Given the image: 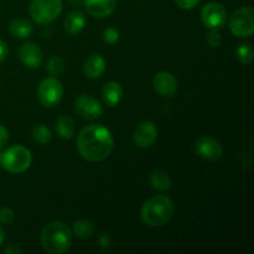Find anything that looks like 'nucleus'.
I'll return each instance as SVG.
<instances>
[{
    "instance_id": "24",
    "label": "nucleus",
    "mask_w": 254,
    "mask_h": 254,
    "mask_svg": "<svg viewBox=\"0 0 254 254\" xmlns=\"http://www.w3.org/2000/svg\"><path fill=\"white\" fill-rule=\"evenodd\" d=\"M237 59L242 64H248L253 61V47L251 44H243L237 49Z\"/></svg>"
},
{
    "instance_id": "26",
    "label": "nucleus",
    "mask_w": 254,
    "mask_h": 254,
    "mask_svg": "<svg viewBox=\"0 0 254 254\" xmlns=\"http://www.w3.org/2000/svg\"><path fill=\"white\" fill-rule=\"evenodd\" d=\"M15 221V212L9 207L0 208V222L4 225H11Z\"/></svg>"
},
{
    "instance_id": "13",
    "label": "nucleus",
    "mask_w": 254,
    "mask_h": 254,
    "mask_svg": "<svg viewBox=\"0 0 254 254\" xmlns=\"http://www.w3.org/2000/svg\"><path fill=\"white\" fill-rule=\"evenodd\" d=\"M154 89L158 92L160 96L173 97L178 92V81L175 76L170 72L161 71L158 72L154 77L153 81Z\"/></svg>"
},
{
    "instance_id": "8",
    "label": "nucleus",
    "mask_w": 254,
    "mask_h": 254,
    "mask_svg": "<svg viewBox=\"0 0 254 254\" xmlns=\"http://www.w3.org/2000/svg\"><path fill=\"white\" fill-rule=\"evenodd\" d=\"M201 21L208 30H220L227 21V11L220 2L210 1L201 10Z\"/></svg>"
},
{
    "instance_id": "9",
    "label": "nucleus",
    "mask_w": 254,
    "mask_h": 254,
    "mask_svg": "<svg viewBox=\"0 0 254 254\" xmlns=\"http://www.w3.org/2000/svg\"><path fill=\"white\" fill-rule=\"evenodd\" d=\"M74 111L86 121H94L103 114V106L89 94H82L74 102Z\"/></svg>"
},
{
    "instance_id": "16",
    "label": "nucleus",
    "mask_w": 254,
    "mask_h": 254,
    "mask_svg": "<svg viewBox=\"0 0 254 254\" xmlns=\"http://www.w3.org/2000/svg\"><path fill=\"white\" fill-rule=\"evenodd\" d=\"M102 98L108 107L118 106L123 98V87L119 82L111 81L102 88Z\"/></svg>"
},
{
    "instance_id": "27",
    "label": "nucleus",
    "mask_w": 254,
    "mask_h": 254,
    "mask_svg": "<svg viewBox=\"0 0 254 254\" xmlns=\"http://www.w3.org/2000/svg\"><path fill=\"white\" fill-rule=\"evenodd\" d=\"M206 41L211 47H218L222 44V36L218 32V30H210L207 37H206Z\"/></svg>"
},
{
    "instance_id": "33",
    "label": "nucleus",
    "mask_w": 254,
    "mask_h": 254,
    "mask_svg": "<svg viewBox=\"0 0 254 254\" xmlns=\"http://www.w3.org/2000/svg\"><path fill=\"white\" fill-rule=\"evenodd\" d=\"M1 156H2V153L0 151V165H1Z\"/></svg>"
},
{
    "instance_id": "22",
    "label": "nucleus",
    "mask_w": 254,
    "mask_h": 254,
    "mask_svg": "<svg viewBox=\"0 0 254 254\" xmlns=\"http://www.w3.org/2000/svg\"><path fill=\"white\" fill-rule=\"evenodd\" d=\"M31 138L35 143L37 144H47L52 138V133L46 126L44 124H37L36 127H34L31 131Z\"/></svg>"
},
{
    "instance_id": "17",
    "label": "nucleus",
    "mask_w": 254,
    "mask_h": 254,
    "mask_svg": "<svg viewBox=\"0 0 254 254\" xmlns=\"http://www.w3.org/2000/svg\"><path fill=\"white\" fill-rule=\"evenodd\" d=\"M86 15L79 11V10H74V11L69 12L67 15L66 19H64V26L66 32H68L69 35H76L83 30V27L86 26Z\"/></svg>"
},
{
    "instance_id": "12",
    "label": "nucleus",
    "mask_w": 254,
    "mask_h": 254,
    "mask_svg": "<svg viewBox=\"0 0 254 254\" xmlns=\"http://www.w3.org/2000/svg\"><path fill=\"white\" fill-rule=\"evenodd\" d=\"M19 59L29 68H37L44 61L41 47L35 42H26L19 49Z\"/></svg>"
},
{
    "instance_id": "31",
    "label": "nucleus",
    "mask_w": 254,
    "mask_h": 254,
    "mask_svg": "<svg viewBox=\"0 0 254 254\" xmlns=\"http://www.w3.org/2000/svg\"><path fill=\"white\" fill-rule=\"evenodd\" d=\"M4 253H6V254H16V253H22V250H21V248H20V247H17V246H15V245H11V246H9V247H7V248H5Z\"/></svg>"
},
{
    "instance_id": "28",
    "label": "nucleus",
    "mask_w": 254,
    "mask_h": 254,
    "mask_svg": "<svg viewBox=\"0 0 254 254\" xmlns=\"http://www.w3.org/2000/svg\"><path fill=\"white\" fill-rule=\"evenodd\" d=\"M200 1L201 0H175L176 5L183 10L195 9V7L200 4Z\"/></svg>"
},
{
    "instance_id": "4",
    "label": "nucleus",
    "mask_w": 254,
    "mask_h": 254,
    "mask_svg": "<svg viewBox=\"0 0 254 254\" xmlns=\"http://www.w3.org/2000/svg\"><path fill=\"white\" fill-rule=\"evenodd\" d=\"M32 161L31 153L22 145H12L2 153L1 166L11 174L25 173Z\"/></svg>"
},
{
    "instance_id": "21",
    "label": "nucleus",
    "mask_w": 254,
    "mask_h": 254,
    "mask_svg": "<svg viewBox=\"0 0 254 254\" xmlns=\"http://www.w3.org/2000/svg\"><path fill=\"white\" fill-rule=\"evenodd\" d=\"M73 233L78 238L86 240V238H91L96 232V227L93 223L88 220H78L73 223Z\"/></svg>"
},
{
    "instance_id": "30",
    "label": "nucleus",
    "mask_w": 254,
    "mask_h": 254,
    "mask_svg": "<svg viewBox=\"0 0 254 254\" xmlns=\"http://www.w3.org/2000/svg\"><path fill=\"white\" fill-rule=\"evenodd\" d=\"M7 54H9V49H7L6 42L0 39V64L6 59Z\"/></svg>"
},
{
    "instance_id": "10",
    "label": "nucleus",
    "mask_w": 254,
    "mask_h": 254,
    "mask_svg": "<svg viewBox=\"0 0 254 254\" xmlns=\"http://www.w3.org/2000/svg\"><path fill=\"white\" fill-rule=\"evenodd\" d=\"M195 151L201 159L208 161L220 160L222 158L223 148L218 140L211 136H201L195 143Z\"/></svg>"
},
{
    "instance_id": "23",
    "label": "nucleus",
    "mask_w": 254,
    "mask_h": 254,
    "mask_svg": "<svg viewBox=\"0 0 254 254\" xmlns=\"http://www.w3.org/2000/svg\"><path fill=\"white\" fill-rule=\"evenodd\" d=\"M47 71L52 77H57L64 71V61L60 56H51L47 61Z\"/></svg>"
},
{
    "instance_id": "20",
    "label": "nucleus",
    "mask_w": 254,
    "mask_h": 254,
    "mask_svg": "<svg viewBox=\"0 0 254 254\" xmlns=\"http://www.w3.org/2000/svg\"><path fill=\"white\" fill-rule=\"evenodd\" d=\"M150 185L151 188L159 191H168L171 188V179L166 173L161 170H154L150 174Z\"/></svg>"
},
{
    "instance_id": "19",
    "label": "nucleus",
    "mask_w": 254,
    "mask_h": 254,
    "mask_svg": "<svg viewBox=\"0 0 254 254\" xmlns=\"http://www.w3.org/2000/svg\"><path fill=\"white\" fill-rule=\"evenodd\" d=\"M9 30L11 32L12 36L19 37V39H26V37L31 36L34 27L30 21L26 19H14L9 25Z\"/></svg>"
},
{
    "instance_id": "7",
    "label": "nucleus",
    "mask_w": 254,
    "mask_h": 254,
    "mask_svg": "<svg viewBox=\"0 0 254 254\" xmlns=\"http://www.w3.org/2000/svg\"><path fill=\"white\" fill-rule=\"evenodd\" d=\"M64 97V86L56 77L42 79L37 87V98L45 107H54L61 102Z\"/></svg>"
},
{
    "instance_id": "29",
    "label": "nucleus",
    "mask_w": 254,
    "mask_h": 254,
    "mask_svg": "<svg viewBox=\"0 0 254 254\" xmlns=\"http://www.w3.org/2000/svg\"><path fill=\"white\" fill-rule=\"evenodd\" d=\"M7 140H9V131H7V129L4 126L0 124V149L4 148Z\"/></svg>"
},
{
    "instance_id": "18",
    "label": "nucleus",
    "mask_w": 254,
    "mask_h": 254,
    "mask_svg": "<svg viewBox=\"0 0 254 254\" xmlns=\"http://www.w3.org/2000/svg\"><path fill=\"white\" fill-rule=\"evenodd\" d=\"M55 128H56L57 134L66 140L73 138L74 133H76V126H74L73 119L67 116H60L55 122Z\"/></svg>"
},
{
    "instance_id": "2",
    "label": "nucleus",
    "mask_w": 254,
    "mask_h": 254,
    "mask_svg": "<svg viewBox=\"0 0 254 254\" xmlns=\"http://www.w3.org/2000/svg\"><path fill=\"white\" fill-rule=\"evenodd\" d=\"M175 206L173 200L166 195H156L144 202L140 210V217L150 227H161L170 222Z\"/></svg>"
},
{
    "instance_id": "11",
    "label": "nucleus",
    "mask_w": 254,
    "mask_h": 254,
    "mask_svg": "<svg viewBox=\"0 0 254 254\" xmlns=\"http://www.w3.org/2000/svg\"><path fill=\"white\" fill-rule=\"evenodd\" d=\"M158 139V128L150 121L141 122L133 133V141L138 148H150Z\"/></svg>"
},
{
    "instance_id": "5",
    "label": "nucleus",
    "mask_w": 254,
    "mask_h": 254,
    "mask_svg": "<svg viewBox=\"0 0 254 254\" xmlns=\"http://www.w3.org/2000/svg\"><path fill=\"white\" fill-rule=\"evenodd\" d=\"M62 9V0H32L29 12L36 24L47 25L60 16Z\"/></svg>"
},
{
    "instance_id": "25",
    "label": "nucleus",
    "mask_w": 254,
    "mask_h": 254,
    "mask_svg": "<svg viewBox=\"0 0 254 254\" xmlns=\"http://www.w3.org/2000/svg\"><path fill=\"white\" fill-rule=\"evenodd\" d=\"M103 40L104 42L109 45H113L116 42H118L119 40V32L118 30L114 29V27H108L103 31Z\"/></svg>"
},
{
    "instance_id": "1",
    "label": "nucleus",
    "mask_w": 254,
    "mask_h": 254,
    "mask_svg": "<svg viewBox=\"0 0 254 254\" xmlns=\"http://www.w3.org/2000/svg\"><path fill=\"white\" fill-rule=\"evenodd\" d=\"M114 139L109 129L101 124H92L82 129L77 135V149L79 155L87 161L99 163L111 155Z\"/></svg>"
},
{
    "instance_id": "14",
    "label": "nucleus",
    "mask_w": 254,
    "mask_h": 254,
    "mask_svg": "<svg viewBox=\"0 0 254 254\" xmlns=\"http://www.w3.org/2000/svg\"><path fill=\"white\" fill-rule=\"evenodd\" d=\"M117 0H86V9L89 15L97 19L109 16L116 10Z\"/></svg>"
},
{
    "instance_id": "6",
    "label": "nucleus",
    "mask_w": 254,
    "mask_h": 254,
    "mask_svg": "<svg viewBox=\"0 0 254 254\" xmlns=\"http://www.w3.org/2000/svg\"><path fill=\"white\" fill-rule=\"evenodd\" d=\"M231 32L237 37H251L254 32V10L245 6L236 10L228 21Z\"/></svg>"
},
{
    "instance_id": "32",
    "label": "nucleus",
    "mask_w": 254,
    "mask_h": 254,
    "mask_svg": "<svg viewBox=\"0 0 254 254\" xmlns=\"http://www.w3.org/2000/svg\"><path fill=\"white\" fill-rule=\"evenodd\" d=\"M4 240H5V231L2 230V227H1V226H0V246L2 245Z\"/></svg>"
},
{
    "instance_id": "15",
    "label": "nucleus",
    "mask_w": 254,
    "mask_h": 254,
    "mask_svg": "<svg viewBox=\"0 0 254 254\" xmlns=\"http://www.w3.org/2000/svg\"><path fill=\"white\" fill-rule=\"evenodd\" d=\"M106 60L98 54H93L87 57V60L83 64V73L88 78L96 79L99 78L102 74L106 72Z\"/></svg>"
},
{
    "instance_id": "3",
    "label": "nucleus",
    "mask_w": 254,
    "mask_h": 254,
    "mask_svg": "<svg viewBox=\"0 0 254 254\" xmlns=\"http://www.w3.org/2000/svg\"><path fill=\"white\" fill-rule=\"evenodd\" d=\"M72 245V231L66 223L54 221L42 228L41 246L49 254L66 253Z\"/></svg>"
}]
</instances>
